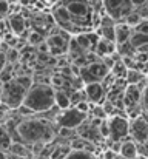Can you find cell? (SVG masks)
<instances>
[{
    "label": "cell",
    "instance_id": "603a6c76",
    "mask_svg": "<svg viewBox=\"0 0 148 159\" xmlns=\"http://www.w3.org/2000/svg\"><path fill=\"white\" fill-rule=\"evenodd\" d=\"M47 39L43 37V34L42 33H37V31H31L29 34H28V39H26V43L29 45V47H33V48H37L40 43H43Z\"/></svg>",
    "mask_w": 148,
    "mask_h": 159
},
{
    "label": "cell",
    "instance_id": "4fadbf2b",
    "mask_svg": "<svg viewBox=\"0 0 148 159\" xmlns=\"http://www.w3.org/2000/svg\"><path fill=\"white\" fill-rule=\"evenodd\" d=\"M133 28L128 26L127 23L120 22V23H116V47H120L123 43H128L131 36H133Z\"/></svg>",
    "mask_w": 148,
    "mask_h": 159
},
{
    "label": "cell",
    "instance_id": "d6986e66",
    "mask_svg": "<svg viewBox=\"0 0 148 159\" xmlns=\"http://www.w3.org/2000/svg\"><path fill=\"white\" fill-rule=\"evenodd\" d=\"M56 107L59 110H68L71 108V99H70V94L63 90H56Z\"/></svg>",
    "mask_w": 148,
    "mask_h": 159
},
{
    "label": "cell",
    "instance_id": "44dd1931",
    "mask_svg": "<svg viewBox=\"0 0 148 159\" xmlns=\"http://www.w3.org/2000/svg\"><path fill=\"white\" fill-rule=\"evenodd\" d=\"M127 73H128V68L125 66V63L122 62V59L116 60L114 65H113V68H111V74H113L117 80H120V79H125V77H127Z\"/></svg>",
    "mask_w": 148,
    "mask_h": 159
},
{
    "label": "cell",
    "instance_id": "277c9868",
    "mask_svg": "<svg viewBox=\"0 0 148 159\" xmlns=\"http://www.w3.org/2000/svg\"><path fill=\"white\" fill-rule=\"evenodd\" d=\"M52 19L54 22L59 25V28L65 33H70V34H82L85 33L79 25L77 22L74 20V17L71 16V12L62 5V3H57L54 8H52Z\"/></svg>",
    "mask_w": 148,
    "mask_h": 159
},
{
    "label": "cell",
    "instance_id": "7402d4cb",
    "mask_svg": "<svg viewBox=\"0 0 148 159\" xmlns=\"http://www.w3.org/2000/svg\"><path fill=\"white\" fill-rule=\"evenodd\" d=\"M130 43L134 47V50L137 51L139 48H142L144 45H148V34H141V33H133Z\"/></svg>",
    "mask_w": 148,
    "mask_h": 159
},
{
    "label": "cell",
    "instance_id": "cb8c5ba5",
    "mask_svg": "<svg viewBox=\"0 0 148 159\" xmlns=\"http://www.w3.org/2000/svg\"><path fill=\"white\" fill-rule=\"evenodd\" d=\"M65 159H99L96 153H90V152H80V150H71L70 155Z\"/></svg>",
    "mask_w": 148,
    "mask_h": 159
},
{
    "label": "cell",
    "instance_id": "1f68e13d",
    "mask_svg": "<svg viewBox=\"0 0 148 159\" xmlns=\"http://www.w3.org/2000/svg\"><path fill=\"white\" fill-rule=\"evenodd\" d=\"M0 159H8V153H6V152H2V150H0Z\"/></svg>",
    "mask_w": 148,
    "mask_h": 159
},
{
    "label": "cell",
    "instance_id": "5b68a950",
    "mask_svg": "<svg viewBox=\"0 0 148 159\" xmlns=\"http://www.w3.org/2000/svg\"><path fill=\"white\" fill-rule=\"evenodd\" d=\"M102 5L106 16H110L114 22L117 20L119 23L125 22V19L134 11L131 0H102Z\"/></svg>",
    "mask_w": 148,
    "mask_h": 159
},
{
    "label": "cell",
    "instance_id": "30bf717a",
    "mask_svg": "<svg viewBox=\"0 0 148 159\" xmlns=\"http://www.w3.org/2000/svg\"><path fill=\"white\" fill-rule=\"evenodd\" d=\"M83 91H85L87 101L91 105H100L102 101L106 98V88L103 87L102 82H93V84L85 85V90Z\"/></svg>",
    "mask_w": 148,
    "mask_h": 159
},
{
    "label": "cell",
    "instance_id": "d6a6232c",
    "mask_svg": "<svg viewBox=\"0 0 148 159\" xmlns=\"http://www.w3.org/2000/svg\"><path fill=\"white\" fill-rule=\"evenodd\" d=\"M147 85H148V74H147Z\"/></svg>",
    "mask_w": 148,
    "mask_h": 159
},
{
    "label": "cell",
    "instance_id": "5bb4252c",
    "mask_svg": "<svg viewBox=\"0 0 148 159\" xmlns=\"http://www.w3.org/2000/svg\"><path fill=\"white\" fill-rule=\"evenodd\" d=\"M119 156L122 159H136L139 156V155H137V144H136L131 138H127V139L122 141V144H120Z\"/></svg>",
    "mask_w": 148,
    "mask_h": 159
},
{
    "label": "cell",
    "instance_id": "f546056e",
    "mask_svg": "<svg viewBox=\"0 0 148 159\" xmlns=\"http://www.w3.org/2000/svg\"><path fill=\"white\" fill-rule=\"evenodd\" d=\"M6 33H9V26H8V22L2 19V20H0V37L3 39V36H5Z\"/></svg>",
    "mask_w": 148,
    "mask_h": 159
},
{
    "label": "cell",
    "instance_id": "8992f818",
    "mask_svg": "<svg viewBox=\"0 0 148 159\" xmlns=\"http://www.w3.org/2000/svg\"><path fill=\"white\" fill-rule=\"evenodd\" d=\"M88 119V114L79 111L77 108L71 107L68 110H63L60 114L56 116V124L59 128H68V130H77L85 120Z\"/></svg>",
    "mask_w": 148,
    "mask_h": 159
},
{
    "label": "cell",
    "instance_id": "f1b7e54d",
    "mask_svg": "<svg viewBox=\"0 0 148 159\" xmlns=\"http://www.w3.org/2000/svg\"><path fill=\"white\" fill-rule=\"evenodd\" d=\"M134 33H141V34H148V19H144L137 26L133 28Z\"/></svg>",
    "mask_w": 148,
    "mask_h": 159
},
{
    "label": "cell",
    "instance_id": "e0dca14e",
    "mask_svg": "<svg viewBox=\"0 0 148 159\" xmlns=\"http://www.w3.org/2000/svg\"><path fill=\"white\" fill-rule=\"evenodd\" d=\"M9 155H12V156H16L19 159H29L31 150H29L28 145H25L22 142H14L9 148Z\"/></svg>",
    "mask_w": 148,
    "mask_h": 159
},
{
    "label": "cell",
    "instance_id": "4316f807",
    "mask_svg": "<svg viewBox=\"0 0 148 159\" xmlns=\"http://www.w3.org/2000/svg\"><path fill=\"white\" fill-rule=\"evenodd\" d=\"M9 12H11V3H9V0H0V17L3 19Z\"/></svg>",
    "mask_w": 148,
    "mask_h": 159
},
{
    "label": "cell",
    "instance_id": "ac0fdd59",
    "mask_svg": "<svg viewBox=\"0 0 148 159\" xmlns=\"http://www.w3.org/2000/svg\"><path fill=\"white\" fill-rule=\"evenodd\" d=\"M145 79H147V74L139 70H128L127 77H125L127 85H141Z\"/></svg>",
    "mask_w": 148,
    "mask_h": 159
},
{
    "label": "cell",
    "instance_id": "4dcf8cb0",
    "mask_svg": "<svg viewBox=\"0 0 148 159\" xmlns=\"http://www.w3.org/2000/svg\"><path fill=\"white\" fill-rule=\"evenodd\" d=\"M131 6H133L134 11L136 9H141V8L147 6V0H131Z\"/></svg>",
    "mask_w": 148,
    "mask_h": 159
},
{
    "label": "cell",
    "instance_id": "d4e9b609",
    "mask_svg": "<svg viewBox=\"0 0 148 159\" xmlns=\"http://www.w3.org/2000/svg\"><path fill=\"white\" fill-rule=\"evenodd\" d=\"M117 53H119L120 59H122V57H134L137 51H136V50H134V47L128 42V43H123V45L117 47Z\"/></svg>",
    "mask_w": 148,
    "mask_h": 159
},
{
    "label": "cell",
    "instance_id": "836d02e7",
    "mask_svg": "<svg viewBox=\"0 0 148 159\" xmlns=\"http://www.w3.org/2000/svg\"><path fill=\"white\" fill-rule=\"evenodd\" d=\"M0 20H2V17H0Z\"/></svg>",
    "mask_w": 148,
    "mask_h": 159
},
{
    "label": "cell",
    "instance_id": "484cf974",
    "mask_svg": "<svg viewBox=\"0 0 148 159\" xmlns=\"http://www.w3.org/2000/svg\"><path fill=\"white\" fill-rule=\"evenodd\" d=\"M5 56H6V62H8V63H12V65L20 60V51H19L17 48H9Z\"/></svg>",
    "mask_w": 148,
    "mask_h": 159
},
{
    "label": "cell",
    "instance_id": "52a82bcc",
    "mask_svg": "<svg viewBox=\"0 0 148 159\" xmlns=\"http://www.w3.org/2000/svg\"><path fill=\"white\" fill-rule=\"evenodd\" d=\"M108 127H110V141L111 142H122L127 138H130V120L125 116L114 114L108 117Z\"/></svg>",
    "mask_w": 148,
    "mask_h": 159
},
{
    "label": "cell",
    "instance_id": "83f0119b",
    "mask_svg": "<svg viewBox=\"0 0 148 159\" xmlns=\"http://www.w3.org/2000/svg\"><path fill=\"white\" fill-rule=\"evenodd\" d=\"M141 108L142 113H148V85L142 91V99H141Z\"/></svg>",
    "mask_w": 148,
    "mask_h": 159
},
{
    "label": "cell",
    "instance_id": "6da1fadb",
    "mask_svg": "<svg viewBox=\"0 0 148 159\" xmlns=\"http://www.w3.org/2000/svg\"><path fill=\"white\" fill-rule=\"evenodd\" d=\"M56 138V128L54 125L43 119V117H22L17 125V142H22L28 147L42 144L48 145Z\"/></svg>",
    "mask_w": 148,
    "mask_h": 159
},
{
    "label": "cell",
    "instance_id": "7c38bea8",
    "mask_svg": "<svg viewBox=\"0 0 148 159\" xmlns=\"http://www.w3.org/2000/svg\"><path fill=\"white\" fill-rule=\"evenodd\" d=\"M8 26H9V31L14 34V36H22L25 31H26V20H25V16H22L20 12H14V14H9L8 16Z\"/></svg>",
    "mask_w": 148,
    "mask_h": 159
},
{
    "label": "cell",
    "instance_id": "ba28073f",
    "mask_svg": "<svg viewBox=\"0 0 148 159\" xmlns=\"http://www.w3.org/2000/svg\"><path fill=\"white\" fill-rule=\"evenodd\" d=\"M47 43L49 47V54L52 57H57L60 54H63L65 51H68V45H70V36L65 31H57L52 33L47 39Z\"/></svg>",
    "mask_w": 148,
    "mask_h": 159
},
{
    "label": "cell",
    "instance_id": "ffe728a7",
    "mask_svg": "<svg viewBox=\"0 0 148 159\" xmlns=\"http://www.w3.org/2000/svg\"><path fill=\"white\" fill-rule=\"evenodd\" d=\"M12 144H14L12 136L6 131V128L3 125H0V150L2 152H9Z\"/></svg>",
    "mask_w": 148,
    "mask_h": 159
},
{
    "label": "cell",
    "instance_id": "2e32d148",
    "mask_svg": "<svg viewBox=\"0 0 148 159\" xmlns=\"http://www.w3.org/2000/svg\"><path fill=\"white\" fill-rule=\"evenodd\" d=\"M87 68H88V71L97 79L99 82L105 80V77H106L108 73H110V68L105 65L103 60H94V62H91Z\"/></svg>",
    "mask_w": 148,
    "mask_h": 159
},
{
    "label": "cell",
    "instance_id": "8fae6325",
    "mask_svg": "<svg viewBox=\"0 0 148 159\" xmlns=\"http://www.w3.org/2000/svg\"><path fill=\"white\" fill-rule=\"evenodd\" d=\"M99 28H100V37L102 39L116 43V22L110 16H103L100 19Z\"/></svg>",
    "mask_w": 148,
    "mask_h": 159
},
{
    "label": "cell",
    "instance_id": "3957f363",
    "mask_svg": "<svg viewBox=\"0 0 148 159\" xmlns=\"http://www.w3.org/2000/svg\"><path fill=\"white\" fill-rule=\"evenodd\" d=\"M28 90L23 88L16 77L8 82V84H2V94H0V104L5 105L8 110H19L23 105V101L26 98Z\"/></svg>",
    "mask_w": 148,
    "mask_h": 159
},
{
    "label": "cell",
    "instance_id": "7a4b0ae2",
    "mask_svg": "<svg viewBox=\"0 0 148 159\" xmlns=\"http://www.w3.org/2000/svg\"><path fill=\"white\" fill-rule=\"evenodd\" d=\"M22 107L33 114L48 113L56 107V90L49 84L34 82V85L28 90Z\"/></svg>",
    "mask_w": 148,
    "mask_h": 159
},
{
    "label": "cell",
    "instance_id": "9a60e30c",
    "mask_svg": "<svg viewBox=\"0 0 148 159\" xmlns=\"http://www.w3.org/2000/svg\"><path fill=\"white\" fill-rule=\"evenodd\" d=\"M94 53L97 54L99 57H102V59H106V57H111L114 53H117V47H116V43L108 42V40H105V39L100 37V40H99L97 45H96Z\"/></svg>",
    "mask_w": 148,
    "mask_h": 159
},
{
    "label": "cell",
    "instance_id": "9c48e42d",
    "mask_svg": "<svg viewBox=\"0 0 148 159\" xmlns=\"http://www.w3.org/2000/svg\"><path fill=\"white\" fill-rule=\"evenodd\" d=\"M130 138L136 144H148V124L142 116L130 120Z\"/></svg>",
    "mask_w": 148,
    "mask_h": 159
}]
</instances>
